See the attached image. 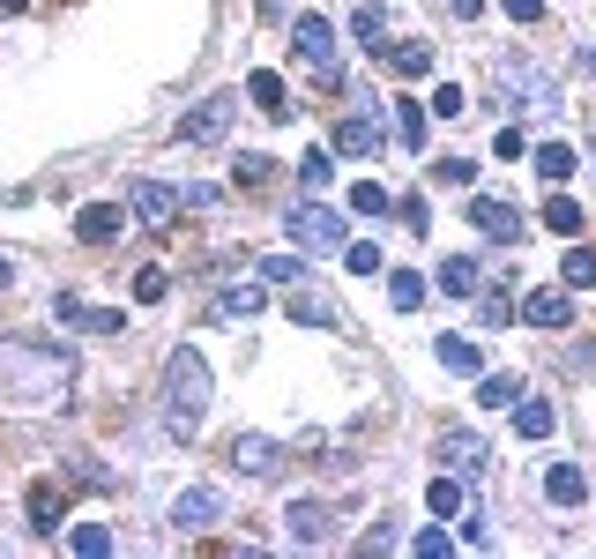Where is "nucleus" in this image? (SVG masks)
<instances>
[{
    "label": "nucleus",
    "instance_id": "f257e3e1",
    "mask_svg": "<svg viewBox=\"0 0 596 559\" xmlns=\"http://www.w3.org/2000/svg\"><path fill=\"white\" fill-rule=\"evenodd\" d=\"M210 395H216L210 358H202L194 344H179L165 358V432H179V440H187V432L210 418Z\"/></svg>",
    "mask_w": 596,
    "mask_h": 559
},
{
    "label": "nucleus",
    "instance_id": "f03ea898",
    "mask_svg": "<svg viewBox=\"0 0 596 559\" xmlns=\"http://www.w3.org/2000/svg\"><path fill=\"white\" fill-rule=\"evenodd\" d=\"M492 97L508 105V112H559V90H552V75H537L529 60H492Z\"/></svg>",
    "mask_w": 596,
    "mask_h": 559
},
{
    "label": "nucleus",
    "instance_id": "7ed1b4c3",
    "mask_svg": "<svg viewBox=\"0 0 596 559\" xmlns=\"http://www.w3.org/2000/svg\"><path fill=\"white\" fill-rule=\"evenodd\" d=\"M284 231H291L298 254H343V216L329 210V202H291V216H284Z\"/></svg>",
    "mask_w": 596,
    "mask_h": 559
},
{
    "label": "nucleus",
    "instance_id": "20e7f679",
    "mask_svg": "<svg viewBox=\"0 0 596 559\" xmlns=\"http://www.w3.org/2000/svg\"><path fill=\"white\" fill-rule=\"evenodd\" d=\"M291 45H298V60L321 75V83H343V68H336V31H329V15H291Z\"/></svg>",
    "mask_w": 596,
    "mask_h": 559
},
{
    "label": "nucleus",
    "instance_id": "39448f33",
    "mask_svg": "<svg viewBox=\"0 0 596 559\" xmlns=\"http://www.w3.org/2000/svg\"><path fill=\"white\" fill-rule=\"evenodd\" d=\"M469 224H477V239H492V247H514V239H522V210L500 202V194H469Z\"/></svg>",
    "mask_w": 596,
    "mask_h": 559
},
{
    "label": "nucleus",
    "instance_id": "423d86ee",
    "mask_svg": "<svg viewBox=\"0 0 596 559\" xmlns=\"http://www.w3.org/2000/svg\"><path fill=\"white\" fill-rule=\"evenodd\" d=\"M448 471H463V477H477L485 463H492V448H485V432H469V426H448L440 432V448H432Z\"/></svg>",
    "mask_w": 596,
    "mask_h": 559
},
{
    "label": "nucleus",
    "instance_id": "0eeeda50",
    "mask_svg": "<svg viewBox=\"0 0 596 559\" xmlns=\"http://www.w3.org/2000/svg\"><path fill=\"white\" fill-rule=\"evenodd\" d=\"M231 120H239V90H224V97L202 105V112H187V120H179V142H216Z\"/></svg>",
    "mask_w": 596,
    "mask_h": 559
},
{
    "label": "nucleus",
    "instance_id": "6e6552de",
    "mask_svg": "<svg viewBox=\"0 0 596 559\" xmlns=\"http://www.w3.org/2000/svg\"><path fill=\"white\" fill-rule=\"evenodd\" d=\"M231 463H239L247 477H276V471H284V440H269V432H239V440H231Z\"/></svg>",
    "mask_w": 596,
    "mask_h": 559
},
{
    "label": "nucleus",
    "instance_id": "1a4fd4ad",
    "mask_svg": "<svg viewBox=\"0 0 596 559\" xmlns=\"http://www.w3.org/2000/svg\"><path fill=\"white\" fill-rule=\"evenodd\" d=\"M128 202H134L142 224H171V216H179V187H165V179H134Z\"/></svg>",
    "mask_w": 596,
    "mask_h": 559
},
{
    "label": "nucleus",
    "instance_id": "9d476101",
    "mask_svg": "<svg viewBox=\"0 0 596 559\" xmlns=\"http://www.w3.org/2000/svg\"><path fill=\"white\" fill-rule=\"evenodd\" d=\"M216 515H224V492H216V485H194V492L171 500V522H179V530H210Z\"/></svg>",
    "mask_w": 596,
    "mask_h": 559
},
{
    "label": "nucleus",
    "instance_id": "9b49d317",
    "mask_svg": "<svg viewBox=\"0 0 596 559\" xmlns=\"http://www.w3.org/2000/svg\"><path fill=\"white\" fill-rule=\"evenodd\" d=\"M522 321H529V329H567V321H574V292H567V284H559V292H529V299H522Z\"/></svg>",
    "mask_w": 596,
    "mask_h": 559
},
{
    "label": "nucleus",
    "instance_id": "f8f14e48",
    "mask_svg": "<svg viewBox=\"0 0 596 559\" xmlns=\"http://www.w3.org/2000/svg\"><path fill=\"white\" fill-rule=\"evenodd\" d=\"M336 150H343V157H373V150H381V120L358 105L350 120H336Z\"/></svg>",
    "mask_w": 596,
    "mask_h": 559
},
{
    "label": "nucleus",
    "instance_id": "ddd939ff",
    "mask_svg": "<svg viewBox=\"0 0 596 559\" xmlns=\"http://www.w3.org/2000/svg\"><path fill=\"white\" fill-rule=\"evenodd\" d=\"M432 284H440L448 299H477V292H485V269H477L469 254H448V261H440V276H432Z\"/></svg>",
    "mask_w": 596,
    "mask_h": 559
},
{
    "label": "nucleus",
    "instance_id": "4468645a",
    "mask_svg": "<svg viewBox=\"0 0 596 559\" xmlns=\"http://www.w3.org/2000/svg\"><path fill=\"white\" fill-rule=\"evenodd\" d=\"M545 492H552V508H582V500H589V471H582V463H552V471H545Z\"/></svg>",
    "mask_w": 596,
    "mask_h": 559
},
{
    "label": "nucleus",
    "instance_id": "2eb2a0df",
    "mask_svg": "<svg viewBox=\"0 0 596 559\" xmlns=\"http://www.w3.org/2000/svg\"><path fill=\"white\" fill-rule=\"evenodd\" d=\"M284 530H291V545H321V537H329V508H321V500H291V508H284Z\"/></svg>",
    "mask_w": 596,
    "mask_h": 559
},
{
    "label": "nucleus",
    "instance_id": "dca6fc26",
    "mask_svg": "<svg viewBox=\"0 0 596 559\" xmlns=\"http://www.w3.org/2000/svg\"><path fill=\"white\" fill-rule=\"evenodd\" d=\"M247 97H254L269 120H291V90H284V75H269V68H254L247 75Z\"/></svg>",
    "mask_w": 596,
    "mask_h": 559
},
{
    "label": "nucleus",
    "instance_id": "f3484780",
    "mask_svg": "<svg viewBox=\"0 0 596 559\" xmlns=\"http://www.w3.org/2000/svg\"><path fill=\"white\" fill-rule=\"evenodd\" d=\"M120 224H128V216L112 210V202H90V210L75 216V239H83V247H105V239H120Z\"/></svg>",
    "mask_w": 596,
    "mask_h": 559
},
{
    "label": "nucleus",
    "instance_id": "a211bd4d",
    "mask_svg": "<svg viewBox=\"0 0 596 559\" xmlns=\"http://www.w3.org/2000/svg\"><path fill=\"white\" fill-rule=\"evenodd\" d=\"M381 52H388V68H395V75H410V83L432 75V45L426 38H395V45H381Z\"/></svg>",
    "mask_w": 596,
    "mask_h": 559
},
{
    "label": "nucleus",
    "instance_id": "6ab92c4d",
    "mask_svg": "<svg viewBox=\"0 0 596 559\" xmlns=\"http://www.w3.org/2000/svg\"><path fill=\"white\" fill-rule=\"evenodd\" d=\"M60 515H68L60 485H31V530H38V537H52V530H60Z\"/></svg>",
    "mask_w": 596,
    "mask_h": 559
},
{
    "label": "nucleus",
    "instance_id": "aec40b11",
    "mask_svg": "<svg viewBox=\"0 0 596 559\" xmlns=\"http://www.w3.org/2000/svg\"><path fill=\"white\" fill-rule=\"evenodd\" d=\"M440 366H448V373H463V381H477L485 344H469V336H440Z\"/></svg>",
    "mask_w": 596,
    "mask_h": 559
},
{
    "label": "nucleus",
    "instance_id": "412c9836",
    "mask_svg": "<svg viewBox=\"0 0 596 559\" xmlns=\"http://www.w3.org/2000/svg\"><path fill=\"white\" fill-rule=\"evenodd\" d=\"M426 299H432V284L418 276V269H395V276H388V306H403V313H418Z\"/></svg>",
    "mask_w": 596,
    "mask_h": 559
},
{
    "label": "nucleus",
    "instance_id": "4be33fe9",
    "mask_svg": "<svg viewBox=\"0 0 596 559\" xmlns=\"http://www.w3.org/2000/svg\"><path fill=\"white\" fill-rule=\"evenodd\" d=\"M395 134H403L410 150H426V134H432V112H418V97H395Z\"/></svg>",
    "mask_w": 596,
    "mask_h": 559
},
{
    "label": "nucleus",
    "instance_id": "5701e85b",
    "mask_svg": "<svg viewBox=\"0 0 596 559\" xmlns=\"http://www.w3.org/2000/svg\"><path fill=\"white\" fill-rule=\"evenodd\" d=\"M537 224H545V231H559V239H574V231H582V202H574V194H552Z\"/></svg>",
    "mask_w": 596,
    "mask_h": 559
},
{
    "label": "nucleus",
    "instance_id": "b1692460",
    "mask_svg": "<svg viewBox=\"0 0 596 559\" xmlns=\"http://www.w3.org/2000/svg\"><path fill=\"white\" fill-rule=\"evenodd\" d=\"M477 403H485V411H508V403H522V373H485V381H477Z\"/></svg>",
    "mask_w": 596,
    "mask_h": 559
},
{
    "label": "nucleus",
    "instance_id": "393cba45",
    "mask_svg": "<svg viewBox=\"0 0 596 559\" xmlns=\"http://www.w3.org/2000/svg\"><path fill=\"white\" fill-rule=\"evenodd\" d=\"M350 38L381 52V38H388V8H373V0H366V8H350Z\"/></svg>",
    "mask_w": 596,
    "mask_h": 559
},
{
    "label": "nucleus",
    "instance_id": "a878e982",
    "mask_svg": "<svg viewBox=\"0 0 596 559\" xmlns=\"http://www.w3.org/2000/svg\"><path fill=\"white\" fill-rule=\"evenodd\" d=\"M552 426H559V411H552V403H545V395L514 411V432H522V440H545V432H552Z\"/></svg>",
    "mask_w": 596,
    "mask_h": 559
},
{
    "label": "nucleus",
    "instance_id": "bb28decb",
    "mask_svg": "<svg viewBox=\"0 0 596 559\" xmlns=\"http://www.w3.org/2000/svg\"><path fill=\"white\" fill-rule=\"evenodd\" d=\"M559 284H567V292H589V284H596V254H589V247H567V261H559Z\"/></svg>",
    "mask_w": 596,
    "mask_h": 559
},
{
    "label": "nucleus",
    "instance_id": "cd10ccee",
    "mask_svg": "<svg viewBox=\"0 0 596 559\" xmlns=\"http://www.w3.org/2000/svg\"><path fill=\"white\" fill-rule=\"evenodd\" d=\"M68 329H90V336H120V329H128V313H105V306H75V313H68Z\"/></svg>",
    "mask_w": 596,
    "mask_h": 559
},
{
    "label": "nucleus",
    "instance_id": "c85d7f7f",
    "mask_svg": "<svg viewBox=\"0 0 596 559\" xmlns=\"http://www.w3.org/2000/svg\"><path fill=\"white\" fill-rule=\"evenodd\" d=\"M477 321H485V329H508V321H514V299L500 292V284H485V292H477Z\"/></svg>",
    "mask_w": 596,
    "mask_h": 559
},
{
    "label": "nucleus",
    "instance_id": "c756f323",
    "mask_svg": "<svg viewBox=\"0 0 596 559\" xmlns=\"http://www.w3.org/2000/svg\"><path fill=\"white\" fill-rule=\"evenodd\" d=\"M291 321H306V329H329V321H336V306L321 299V292H291Z\"/></svg>",
    "mask_w": 596,
    "mask_h": 559
},
{
    "label": "nucleus",
    "instance_id": "7c9ffc66",
    "mask_svg": "<svg viewBox=\"0 0 596 559\" xmlns=\"http://www.w3.org/2000/svg\"><path fill=\"white\" fill-rule=\"evenodd\" d=\"M537 173L552 179V187H559V179H574V150H567V142H537Z\"/></svg>",
    "mask_w": 596,
    "mask_h": 559
},
{
    "label": "nucleus",
    "instance_id": "2f4dec72",
    "mask_svg": "<svg viewBox=\"0 0 596 559\" xmlns=\"http://www.w3.org/2000/svg\"><path fill=\"white\" fill-rule=\"evenodd\" d=\"M343 269L350 276H381V247L373 239H343Z\"/></svg>",
    "mask_w": 596,
    "mask_h": 559
},
{
    "label": "nucleus",
    "instance_id": "473e14b6",
    "mask_svg": "<svg viewBox=\"0 0 596 559\" xmlns=\"http://www.w3.org/2000/svg\"><path fill=\"white\" fill-rule=\"evenodd\" d=\"M261 276H269V284H306V254H298V247H291V254H269V261H261Z\"/></svg>",
    "mask_w": 596,
    "mask_h": 559
},
{
    "label": "nucleus",
    "instance_id": "72a5a7b5",
    "mask_svg": "<svg viewBox=\"0 0 596 559\" xmlns=\"http://www.w3.org/2000/svg\"><path fill=\"white\" fill-rule=\"evenodd\" d=\"M261 299H269L261 284H231V292L216 299V313H224V321H231V313H261Z\"/></svg>",
    "mask_w": 596,
    "mask_h": 559
},
{
    "label": "nucleus",
    "instance_id": "f704fd0d",
    "mask_svg": "<svg viewBox=\"0 0 596 559\" xmlns=\"http://www.w3.org/2000/svg\"><path fill=\"white\" fill-rule=\"evenodd\" d=\"M350 210H358V216H388L395 202H388V187H373V179H358V187H350Z\"/></svg>",
    "mask_w": 596,
    "mask_h": 559
},
{
    "label": "nucleus",
    "instance_id": "c9c22d12",
    "mask_svg": "<svg viewBox=\"0 0 596 559\" xmlns=\"http://www.w3.org/2000/svg\"><path fill=\"white\" fill-rule=\"evenodd\" d=\"M426 508H432V515H463V485H455V477H432Z\"/></svg>",
    "mask_w": 596,
    "mask_h": 559
},
{
    "label": "nucleus",
    "instance_id": "e433bc0d",
    "mask_svg": "<svg viewBox=\"0 0 596 559\" xmlns=\"http://www.w3.org/2000/svg\"><path fill=\"white\" fill-rule=\"evenodd\" d=\"M298 179H306V187H329V179H336V157H329V150H306V157H298Z\"/></svg>",
    "mask_w": 596,
    "mask_h": 559
},
{
    "label": "nucleus",
    "instance_id": "4c0bfd02",
    "mask_svg": "<svg viewBox=\"0 0 596 559\" xmlns=\"http://www.w3.org/2000/svg\"><path fill=\"white\" fill-rule=\"evenodd\" d=\"M75 552H83V559H105V552H112V530H105V522H83V530H75Z\"/></svg>",
    "mask_w": 596,
    "mask_h": 559
},
{
    "label": "nucleus",
    "instance_id": "58836bf2",
    "mask_svg": "<svg viewBox=\"0 0 596 559\" xmlns=\"http://www.w3.org/2000/svg\"><path fill=\"white\" fill-rule=\"evenodd\" d=\"M485 500H463V545H492V530H485Z\"/></svg>",
    "mask_w": 596,
    "mask_h": 559
},
{
    "label": "nucleus",
    "instance_id": "ea45409f",
    "mask_svg": "<svg viewBox=\"0 0 596 559\" xmlns=\"http://www.w3.org/2000/svg\"><path fill=\"white\" fill-rule=\"evenodd\" d=\"M432 112H440V120H463V112H469V97H463L455 83H440V90H432Z\"/></svg>",
    "mask_w": 596,
    "mask_h": 559
},
{
    "label": "nucleus",
    "instance_id": "a19ab883",
    "mask_svg": "<svg viewBox=\"0 0 596 559\" xmlns=\"http://www.w3.org/2000/svg\"><path fill=\"white\" fill-rule=\"evenodd\" d=\"M165 292H171V276H165V269H142V276H134V299H142V306H157Z\"/></svg>",
    "mask_w": 596,
    "mask_h": 559
},
{
    "label": "nucleus",
    "instance_id": "79ce46f5",
    "mask_svg": "<svg viewBox=\"0 0 596 559\" xmlns=\"http://www.w3.org/2000/svg\"><path fill=\"white\" fill-rule=\"evenodd\" d=\"M395 216H403V231H426V224H432L426 194H403V202H395Z\"/></svg>",
    "mask_w": 596,
    "mask_h": 559
},
{
    "label": "nucleus",
    "instance_id": "37998d69",
    "mask_svg": "<svg viewBox=\"0 0 596 559\" xmlns=\"http://www.w3.org/2000/svg\"><path fill=\"white\" fill-rule=\"evenodd\" d=\"M231 179H239V187H261V179H269V157H261V150H247V157L231 165Z\"/></svg>",
    "mask_w": 596,
    "mask_h": 559
},
{
    "label": "nucleus",
    "instance_id": "c03bdc74",
    "mask_svg": "<svg viewBox=\"0 0 596 559\" xmlns=\"http://www.w3.org/2000/svg\"><path fill=\"white\" fill-rule=\"evenodd\" d=\"M410 552H426V559H440V552H448V530H418V537H410Z\"/></svg>",
    "mask_w": 596,
    "mask_h": 559
},
{
    "label": "nucleus",
    "instance_id": "a18cd8bd",
    "mask_svg": "<svg viewBox=\"0 0 596 559\" xmlns=\"http://www.w3.org/2000/svg\"><path fill=\"white\" fill-rule=\"evenodd\" d=\"M440 179H455V187H469V179H477V165H469V157H448V165H440Z\"/></svg>",
    "mask_w": 596,
    "mask_h": 559
},
{
    "label": "nucleus",
    "instance_id": "49530a36",
    "mask_svg": "<svg viewBox=\"0 0 596 559\" xmlns=\"http://www.w3.org/2000/svg\"><path fill=\"white\" fill-rule=\"evenodd\" d=\"M508 15H514V23H537V15H545V0H508Z\"/></svg>",
    "mask_w": 596,
    "mask_h": 559
},
{
    "label": "nucleus",
    "instance_id": "de8ad7c7",
    "mask_svg": "<svg viewBox=\"0 0 596 559\" xmlns=\"http://www.w3.org/2000/svg\"><path fill=\"white\" fill-rule=\"evenodd\" d=\"M448 8H455V15H485V0H448Z\"/></svg>",
    "mask_w": 596,
    "mask_h": 559
},
{
    "label": "nucleus",
    "instance_id": "09e8293b",
    "mask_svg": "<svg viewBox=\"0 0 596 559\" xmlns=\"http://www.w3.org/2000/svg\"><path fill=\"white\" fill-rule=\"evenodd\" d=\"M582 68H589V75H596V45H589V52H582Z\"/></svg>",
    "mask_w": 596,
    "mask_h": 559
},
{
    "label": "nucleus",
    "instance_id": "8fccbe9b",
    "mask_svg": "<svg viewBox=\"0 0 596 559\" xmlns=\"http://www.w3.org/2000/svg\"><path fill=\"white\" fill-rule=\"evenodd\" d=\"M15 8H23V0H0V15H15Z\"/></svg>",
    "mask_w": 596,
    "mask_h": 559
},
{
    "label": "nucleus",
    "instance_id": "3c124183",
    "mask_svg": "<svg viewBox=\"0 0 596 559\" xmlns=\"http://www.w3.org/2000/svg\"><path fill=\"white\" fill-rule=\"evenodd\" d=\"M8 276H15V269H8V261H0V284H8Z\"/></svg>",
    "mask_w": 596,
    "mask_h": 559
},
{
    "label": "nucleus",
    "instance_id": "603ef678",
    "mask_svg": "<svg viewBox=\"0 0 596 559\" xmlns=\"http://www.w3.org/2000/svg\"><path fill=\"white\" fill-rule=\"evenodd\" d=\"M589 157H596V128H589Z\"/></svg>",
    "mask_w": 596,
    "mask_h": 559
}]
</instances>
